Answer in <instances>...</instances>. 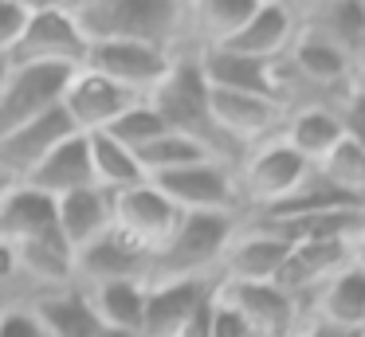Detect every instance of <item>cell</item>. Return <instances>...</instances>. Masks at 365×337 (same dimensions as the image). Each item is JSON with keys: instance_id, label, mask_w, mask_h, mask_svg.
Segmentation results:
<instances>
[{"instance_id": "1", "label": "cell", "mask_w": 365, "mask_h": 337, "mask_svg": "<svg viewBox=\"0 0 365 337\" xmlns=\"http://www.w3.org/2000/svg\"><path fill=\"white\" fill-rule=\"evenodd\" d=\"M75 24L87 43H150L185 51V4L181 0H75Z\"/></svg>"}, {"instance_id": "2", "label": "cell", "mask_w": 365, "mask_h": 337, "mask_svg": "<svg viewBox=\"0 0 365 337\" xmlns=\"http://www.w3.org/2000/svg\"><path fill=\"white\" fill-rule=\"evenodd\" d=\"M150 106L161 114L169 133H181V138L197 141L208 157L216 161H228L232 169L240 165V149H232L228 141L220 138V130L212 125V110H208V83L200 75L197 51H177L169 75L161 78V86L150 94Z\"/></svg>"}, {"instance_id": "3", "label": "cell", "mask_w": 365, "mask_h": 337, "mask_svg": "<svg viewBox=\"0 0 365 337\" xmlns=\"http://www.w3.org/2000/svg\"><path fill=\"white\" fill-rule=\"evenodd\" d=\"M236 212H181L165 247L150 259L145 282L161 279H216L224 247L240 232Z\"/></svg>"}, {"instance_id": "4", "label": "cell", "mask_w": 365, "mask_h": 337, "mask_svg": "<svg viewBox=\"0 0 365 337\" xmlns=\"http://www.w3.org/2000/svg\"><path fill=\"white\" fill-rule=\"evenodd\" d=\"M314 172V165H307L283 138H271L252 145L236 165V192H240V212L252 216L271 204L287 200L291 192H299L307 185V177Z\"/></svg>"}, {"instance_id": "5", "label": "cell", "mask_w": 365, "mask_h": 337, "mask_svg": "<svg viewBox=\"0 0 365 337\" xmlns=\"http://www.w3.org/2000/svg\"><path fill=\"white\" fill-rule=\"evenodd\" d=\"M87 36L75 24L71 4L59 0H40L32 4L20 36L16 51H12V67H63V71H79L87 63Z\"/></svg>"}, {"instance_id": "6", "label": "cell", "mask_w": 365, "mask_h": 337, "mask_svg": "<svg viewBox=\"0 0 365 337\" xmlns=\"http://www.w3.org/2000/svg\"><path fill=\"white\" fill-rule=\"evenodd\" d=\"M177 219H181V212L165 200V192L153 180H142V185L110 196V227L150 259L165 247Z\"/></svg>"}, {"instance_id": "7", "label": "cell", "mask_w": 365, "mask_h": 337, "mask_svg": "<svg viewBox=\"0 0 365 337\" xmlns=\"http://www.w3.org/2000/svg\"><path fill=\"white\" fill-rule=\"evenodd\" d=\"M153 185L165 192V200L177 212H236V216H244L236 192V169L216 161V157L185 165L165 177H153Z\"/></svg>"}, {"instance_id": "8", "label": "cell", "mask_w": 365, "mask_h": 337, "mask_svg": "<svg viewBox=\"0 0 365 337\" xmlns=\"http://www.w3.org/2000/svg\"><path fill=\"white\" fill-rule=\"evenodd\" d=\"M173 59H177V51H165V47L110 39V43H91L83 67L106 75L110 83H118L122 90L138 94V98H150V94L161 86V78L169 75Z\"/></svg>"}, {"instance_id": "9", "label": "cell", "mask_w": 365, "mask_h": 337, "mask_svg": "<svg viewBox=\"0 0 365 337\" xmlns=\"http://www.w3.org/2000/svg\"><path fill=\"white\" fill-rule=\"evenodd\" d=\"M216 279H161L145 282L142 337H181L212 302Z\"/></svg>"}, {"instance_id": "10", "label": "cell", "mask_w": 365, "mask_h": 337, "mask_svg": "<svg viewBox=\"0 0 365 337\" xmlns=\"http://www.w3.org/2000/svg\"><path fill=\"white\" fill-rule=\"evenodd\" d=\"M134 102H142L138 94L122 90L118 83H110L106 75L91 67L71 71L63 86V98H59V110L67 114V122L75 125V133H103L114 125V118L126 114Z\"/></svg>"}, {"instance_id": "11", "label": "cell", "mask_w": 365, "mask_h": 337, "mask_svg": "<svg viewBox=\"0 0 365 337\" xmlns=\"http://www.w3.org/2000/svg\"><path fill=\"white\" fill-rule=\"evenodd\" d=\"M216 294L247 321L252 337H294L307 333L299 306L275 282H216Z\"/></svg>"}, {"instance_id": "12", "label": "cell", "mask_w": 365, "mask_h": 337, "mask_svg": "<svg viewBox=\"0 0 365 337\" xmlns=\"http://www.w3.org/2000/svg\"><path fill=\"white\" fill-rule=\"evenodd\" d=\"M67 78H71V71L63 67H12L9 63V78L0 90V138L56 110Z\"/></svg>"}, {"instance_id": "13", "label": "cell", "mask_w": 365, "mask_h": 337, "mask_svg": "<svg viewBox=\"0 0 365 337\" xmlns=\"http://www.w3.org/2000/svg\"><path fill=\"white\" fill-rule=\"evenodd\" d=\"M349 247L354 243H338V239L334 243H294V247H287V259L275 274V286L294 298L302 326H307V302L334 274L349 266Z\"/></svg>"}, {"instance_id": "14", "label": "cell", "mask_w": 365, "mask_h": 337, "mask_svg": "<svg viewBox=\"0 0 365 337\" xmlns=\"http://www.w3.org/2000/svg\"><path fill=\"white\" fill-rule=\"evenodd\" d=\"M294 31H299V12H294V4H287V0H259L255 12L247 16V24L220 47V51L275 63L287 55Z\"/></svg>"}, {"instance_id": "15", "label": "cell", "mask_w": 365, "mask_h": 337, "mask_svg": "<svg viewBox=\"0 0 365 337\" xmlns=\"http://www.w3.org/2000/svg\"><path fill=\"white\" fill-rule=\"evenodd\" d=\"M0 239L16 243V247H24V243H63L56 200L16 180L0 196Z\"/></svg>"}, {"instance_id": "16", "label": "cell", "mask_w": 365, "mask_h": 337, "mask_svg": "<svg viewBox=\"0 0 365 337\" xmlns=\"http://www.w3.org/2000/svg\"><path fill=\"white\" fill-rule=\"evenodd\" d=\"M283 259H287L283 239L240 219V232L232 235L220 266H216V282H275Z\"/></svg>"}, {"instance_id": "17", "label": "cell", "mask_w": 365, "mask_h": 337, "mask_svg": "<svg viewBox=\"0 0 365 337\" xmlns=\"http://www.w3.org/2000/svg\"><path fill=\"white\" fill-rule=\"evenodd\" d=\"M71 133H75V125L67 122V114L59 106L48 110V114H40V118H32V122H24L20 130L0 138V172L9 180H24L28 172H32L63 138H71Z\"/></svg>"}, {"instance_id": "18", "label": "cell", "mask_w": 365, "mask_h": 337, "mask_svg": "<svg viewBox=\"0 0 365 337\" xmlns=\"http://www.w3.org/2000/svg\"><path fill=\"white\" fill-rule=\"evenodd\" d=\"M150 271V255L126 243L118 232L98 235L95 243H87L83 251H75V282L79 286H95V282H110V279H142Z\"/></svg>"}, {"instance_id": "19", "label": "cell", "mask_w": 365, "mask_h": 337, "mask_svg": "<svg viewBox=\"0 0 365 337\" xmlns=\"http://www.w3.org/2000/svg\"><path fill=\"white\" fill-rule=\"evenodd\" d=\"M20 185H32L36 192L51 196V200H63V196L79 192V188H91V149L83 133H71L63 138L32 172H28Z\"/></svg>"}, {"instance_id": "20", "label": "cell", "mask_w": 365, "mask_h": 337, "mask_svg": "<svg viewBox=\"0 0 365 337\" xmlns=\"http://www.w3.org/2000/svg\"><path fill=\"white\" fill-rule=\"evenodd\" d=\"M307 326H330V329H349V333H357L365 326V274L357 266L338 271L310 298Z\"/></svg>"}, {"instance_id": "21", "label": "cell", "mask_w": 365, "mask_h": 337, "mask_svg": "<svg viewBox=\"0 0 365 337\" xmlns=\"http://www.w3.org/2000/svg\"><path fill=\"white\" fill-rule=\"evenodd\" d=\"M28 306H32L36 318L43 321L48 337H103V321H98L95 306H91L87 290H83L79 282L32 298Z\"/></svg>"}, {"instance_id": "22", "label": "cell", "mask_w": 365, "mask_h": 337, "mask_svg": "<svg viewBox=\"0 0 365 337\" xmlns=\"http://www.w3.org/2000/svg\"><path fill=\"white\" fill-rule=\"evenodd\" d=\"M197 63H200V75H205L208 90L267 94V98H275V86H271V63L247 59V55H232V51H220V47L197 51Z\"/></svg>"}, {"instance_id": "23", "label": "cell", "mask_w": 365, "mask_h": 337, "mask_svg": "<svg viewBox=\"0 0 365 337\" xmlns=\"http://www.w3.org/2000/svg\"><path fill=\"white\" fill-rule=\"evenodd\" d=\"M56 212H59V235L71 251H83L87 243L110 232V192H103L95 185L56 200Z\"/></svg>"}, {"instance_id": "24", "label": "cell", "mask_w": 365, "mask_h": 337, "mask_svg": "<svg viewBox=\"0 0 365 337\" xmlns=\"http://www.w3.org/2000/svg\"><path fill=\"white\" fill-rule=\"evenodd\" d=\"M83 290H87L103 329L142 337V313H145V282L142 279H110V282H95V286H83Z\"/></svg>"}, {"instance_id": "25", "label": "cell", "mask_w": 365, "mask_h": 337, "mask_svg": "<svg viewBox=\"0 0 365 337\" xmlns=\"http://www.w3.org/2000/svg\"><path fill=\"white\" fill-rule=\"evenodd\" d=\"M279 138H283L307 165H318L341 141L338 110H326V106L291 110V114H287V122H283V130H279Z\"/></svg>"}, {"instance_id": "26", "label": "cell", "mask_w": 365, "mask_h": 337, "mask_svg": "<svg viewBox=\"0 0 365 337\" xmlns=\"http://www.w3.org/2000/svg\"><path fill=\"white\" fill-rule=\"evenodd\" d=\"M83 138H87V149H91V180H95V188L114 196L145 180L138 157L126 145H118L110 133H83Z\"/></svg>"}, {"instance_id": "27", "label": "cell", "mask_w": 365, "mask_h": 337, "mask_svg": "<svg viewBox=\"0 0 365 337\" xmlns=\"http://www.w3.org/2000/svg\"><path fill=\"white\" fill-rule=\"evenodd\" d=\"M314 172H318L322 185L334 188V192H341V196H349V200H361L365 204V153L354 145V141L341 138L338 145H334L330 153L314 165Z\"/></svg>"}, {"instance_id": "28", "label": "cell", "mask_w": 365, "mask_h": 337, "mask_svg": "<svg viewBox=\"0 0 365 337\" xmlns=\"http://www.w3.org/2000/svg\"><path fill=\"white\" fill-rule=\"evenodd\" d=\"M134 157H138V165H142L145 180H153V177H165V172L185 169V165L205 161L208 153L197 145V141L181 138V133H161L158 141H150L145 149H138ZM224 165H228V161H224Z\"/></svg>"}, {"instance_id": "29", "label": "cell", "mask_w": 365, "mask_h": 337, "mask_svg": "<svg viewBox=\"0 0 365 337\" xmlns=\"http://www.w3.org/2000/svg\"><path fill=\"white\" fill-rule=\"evenodd\" d=\"M103 133H110L118 145H126L130 153H138V149H145L150 141H158L161 133H169V130H165V122H161V114L150 106V98H142V102H134L126 114L114 118V125Z\"/></svg>"}, {"instance_id": "30", "label": "cell", "mask_w": 365, "mask_h": 337, "mask_svg": "<svg viewBox=\"0 0 365 337\" xmlns=\"http://www.w3.org/2000/svg\"><path fill=\"white\" fill-rule=\"evenodd\" d=\"M32 0H0V59H12L20 36H24Z\"/></svg>"}, {"instance_id": "31", "label": "cell", "mask_w": 365, "mask_h": 337, "mask_svg": "<svg viewBox=\"0 0 365 337\" xmlns=\"http://www.w3.org/2000/svg\"><path fill=\"white\" fill-rule=\"evenodd\" d=\"M0 337H48V329L28 302H12L0 310Z\"/></svg>"}, {"instance_id": "32", "label": "cell", "mask_w": 365, "mask_h": 337, "mask_svg": "<svg viewBox=\"0 0 365 337\" xmlns=\"http://www.w3.org/2000/svg\"><path fill=\"white\" fill-rule=\"evenodd\" d=\"M338 122H341V138L354 141L365 153V90L361 86H354V90L346 94V102L338 106Z\"/></svg>"}, {"instance_id": "33", "label": "cell", "mask_w": 365, "mask_h": 337, "mask_svg": "<svg viewBox=\"0 0 365 337\" xmlns=\"http://www.w3.org/2000/svg\"><path fill=\"white\" fill-rule=\"evenodd\" d=\"M205 337H252L247 321L224 302L220 294H212V306H208V333Z\"/></svg>"}, {"instance_id": "34", "label": "cell", "mask_w": 365, "mask_h": 337, "mask_svg": "<svg viewBox=\"0 0 365 337\" xmlns=\"http://www.w3.org/2000/svg\"><path fill=\"white\" fill-rule=\"evenodd\" d=\"M307 337H357L349 329H330V326H307Z\"/></svg>"}, {"instance_id": "35", "label": "cell", "mask_w": 365, "mask_h": 337, "mask_svg": "<svg viewBox=\"0 0 365 337\" xmlns=\"http://www.w3.org/2000/svg\"><path fill=\"white\" fill-rule=\"evenodd\" d=\"M4 78H9V59H0V90H4Z\"/></svg>"}, {"instance_id": "36", "label": "cell", "mask_w": 365, "mask_h": 337, "mask_svg": "<svg viewBox=\"0 0 365 337\" xmlns=\"http://www.w3.org/2000/svg\"><path fill=\"white\" fill-rule=\"evenodd\" d=\"M12 185H16V180H9V177H4V172H0V196L9 192V188H12Z\"/></svg>"}, {"instance_id": "37", "label": "cell", "mask_w": 365, "mask_h": 337, "mask_svg": "<svg viewBox=\"0 0 365 337\" xmlns=\"http://www.w3.org/2000/svg\"><path fill=\"white\" fill-rule=\"evenodd\" d=\"M357 337H365V326H361V329H357Z\"/></svg>"}, {"instance_id": "38", "label": "cell", "mask_w": 365, "mask_h": 337, "mask_svg": "<svg viewBox=\"0 0 365 337\" xmlns=\"http://www.w3.org/2000/svg\"><path fill=\"white\" fill-rule=\"evenodd\" d=\"M357 86H361V90H365V75H361V83H357Z\"/></svg>"}, {"instance_id": "39", "label": "cell", "mask_w": 365, "mask_h": 337, "mask_svg": "<svg viewBox=\"0 0 365 337\" xmlns=\"http://www.w3.org/2000/svg\"><path fill=\"white\" fill-rule=\"evenodd\" d=\"M294 337H307V333H294Z\"/></svg>"}, {"instance_id": "40", "label": "cell", "mask_w": 365, "mask_h": 337, "mask_svg": "<svg viewBox=\"0 0 365 337\" xmlns=\"http://www.w3.org/2000/svg\"><path fill=\"white\" fill-rule=\"evenodd\" d=\"M0 310H4V306H0Z\"/></svg>"}]
</instances>
